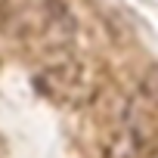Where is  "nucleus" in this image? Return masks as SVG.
<instances>
[{"mask_svg": "<svg viewBox=\"0 0 158 158\" xmlns=\"http://www.w3.org/2000/svg\"><path fill=\"white\" fill-rule=\"evenodd\" d=\"M34 90L44 93L53 102H65V106H81L90 102L96 93V84L90 71L77 62L74 56H62L44 65L40 74H34Z\"/></svg>", "mask_w": 158, "mask_h": 158, "instance_id": "obj_1", "label": "nucleus"}, {"mask_svg": "<svg viewBox=\"0 0 158 158\" xmlns=\"http://www.w3.org/2000/svg\"><path fill=\"white\" fill-rule=\"evenodd\" d=\"M62 16H68V6L62 0H19L16 6L3 13V31L22 44L37 47L47 28L59 22Z\"/></svg>", "mask_w": 158, "mask_h": 158, "instance_id": "obj_2", "label": "nucleus"}, {"mask_svg": "<svg viewBox=\"0 0 158 158\" xmlns=\"http://www.w3.org/2000/svg\"><path fill=\"white\" fill-rule=\"evenodd\" d=\"M121 124L130 130V136L139 143V149H152L158 143V68H152L139 90L127 99Z\"/></svg>", "mask_w": 158, "mask_h": 158, "instance_id": "obj_3", "label": "nucleus"}, {"mask_svg": "<svg viewBox=\"0 0 158 158\" xmlns=\"http://www.w3.org/2000/svg\"><path fill=\"white\" fill-rule=\"evenodd\" d=\"M143 149H139V143L130 136V130L121 124L118 130H115V136L109 139V146H106V158H136Z\"/></svg>", "mask_w": 158, "mask_h": 158, "instance_id": "obj_4", "label": "nucleus"}]
</instances>
